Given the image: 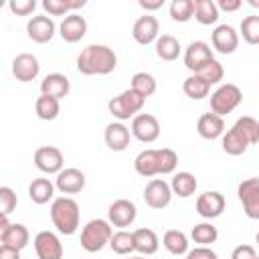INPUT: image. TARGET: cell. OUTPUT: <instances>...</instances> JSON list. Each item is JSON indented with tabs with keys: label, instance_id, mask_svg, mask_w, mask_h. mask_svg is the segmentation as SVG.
<instances>
[{
	"label": "cell",
	"instance_id": "1",
	"mask_svg": "<svg viewBox=\"0 0 259 259\" xmlns=\"http://www.w3.org/2000/svg\"><path fill=\"white\" fill-rule=\"evenodd\" d=\"M117 67V57L107 45H87L77 57V69L83 75H109Z\"/></svg>",
	"mask_w": 259,
	"mask_h": 259
},
{
	"label": "cell",
	"instance_id": "2",
	"mask_svg": "<svg viewBox=\"0 0 259 259\" xmlns=\"http://www.w3.org/2000/svg\"><path fill=\"white\" fill-rule=\"evenodd\" d=\"M51 221L61 235H75L79 229V204L71 196H59L51 204Z\"/></svg>",
	"mask_w": 259,
	"mask_h": 259
},
{
	"label": "cell",
	"instance_id": "3",
	"mask_svg": "<svg viewBox=\"0 0 259 259\" xmlns=\"http://www.w3.org/2000/svg\"><path fill=\"white\" fill-rule=\"evenodd\" d=\"M111 235H113V229H111V223L109 221H105V219H93L81 231V247L87 253H97L105 245H109Z\"/></svg>",
	"mask_w": 259,
	"mask_h": 259
},
{
	"label": "cell",
	"instance_id": "4",
	"mask_svg": "<svg viewBox=\"0 0 259 259\" xmlns=\"http://www.w3.org/2000/svg\"><path fill=\"white\" fill-rule=\"evenodd\" d=\"M144 103H146V97H142L138 91H134L130 87V89L121 91L117 97H111L107 101V109L115 119L125 121L130 117H136V113L144 107Z\"/></svg>",
	"mask_w": 259,
	"mask_h": 259
},
{
	"label": "cell",
	"instance_id": "5",
	"mask_svg": "<svg viewBox=\"0 0 259 259\" xmlns=\"http://www.w3.org/2000/svg\"><path fill=\"white\" fill-rule=\"evenodd\" d=\"M243 101V93L235 83H223L210 93V111L225 117Z\"/></svg>",
	"mask_w": 259,
	"mask_h": 259
},
{
	"label": "cell",
	"instance_id": "6",
	"mask_svg": "<svg viewBox=\"0 0 259 259\" xmlns=\"http://www.w3.org/2000/svg\"><path fill=\"white\" fill-rule=\"evenodd\" d=\"M237 196L243 204V212L251 221H259V178H245L237 186Z\"/></svg>",
	"mask_w": 259,
	"mask_h": 259
},
{
	"label": "cell",
	"instance_id": "7",
	"mask_svg": "<svg viewBox=\"0 0 259 259\" xmlns=\"http://www.w3.org/2000/svg\"><path fill=\"white\" fill-rule=\"evenodd\" d=\"M144 200L150 208H156V210H162L170 204L172 200V188L166 180L162 178H152L146 188H144Z\"/></svg>",
	"mask_w": 259,
	"mask_h": 259
},
{
	"label": "cell",
	"instance_id": "8",
	"mask_svg": "<svg viewBox=\"0 0 259 259\" xmlns=\"http://www.w3.org/2000/svg\"><path fill=\"white\" fill-rule=\"evenodd\" d=\"M214 57H212V49H210V45L208 42H204V40H192L188 47H186V51H184V65H186V69L192 73V75H196L206 63H210Z\"/></svg>",
	"mask_w": 259,
	"mask_h": 259
},
{
	"label": "cell",
	"instance_id": "9",
	"mask_svg": "<svg viewBox=\"0 0 259 259\" xmlns=\"http://www.w3.org/2000/svg\"><path fill=\"white\" fill-rule=\"evenodd\" d=\"M132 136L142 144H152L160 138V121L152 113H138L132 119Z\"/></svg>",
	"mask_w": 259,
	"mask_h": 259
},
{
	"label": "cell",
	"instance_id": "10",
	"mask_svg": "<svg viewBox=\"0 0 259 259\" xmlns=\"http://www.w3.org/2000/svg\"><path fill=\"white\" fill-rule=\"evenodd\" d=\"M136 217H138V208L127 198H117L107 208V221L117 229H125L130 225H134Z\"/></svg>",
	"mask_w": 259,
	"mask_h": 259
},
{
	"label": "cell",
	"instance_id": "11",
	"mask_svg": "<svg viewBox=\"0 0 259 259\" xmlns=\"http://www.w3.org/2000/svg\"><path fill=\"white\" fill-rule=\"evenodd\" d=\"M63 152L55 146H40L34 152V166L45 174H59L63 170Z\"/></svg>",
	"mask_w": 259,
	"mask_h": 259
},
{
	"label": "cell",
	"instance_id": "12",
	"mask_svg": "<svg viewBox=\"0 0 259 259\" xmlns=\"http://www.w3.org/2000/svg\"><path fill=\"white\" fill-rule=\"evenodd\" d=\"M32 243L38 259H63V243L53 231L36 233Z\"/></svg>",
	"mask_w": 259,
	"mask_h": 259
},
{
	"label": "cell",
	"instance_id": "13",
	"mask_svg": "<svg viewBox=\"0 0 259 259\" xmlns=\"http://www.w3.org/2000/svg\"><path fill=\"white\" fill-rule=\"evenodd\" d=\"M158 32H160V22H158V18L152 16V14L140 16V18L134 22V26H132V36H134V40H136L138 45H142V47L156 42V40H158Z\"/></svg>",
	"mask_w": 259,
	"mask_h": 259
},
{
	"label": "cell",
	"instance_id": "14",
	"mask_svg": "<svg viewBox=\"0 0 259 259\" xmlns=\"http://www.w3.org/2000/svg\"><path fill=\"white\" fill-rule=\"evenodd\" d=\"M40 73V65L38 59L30 53H20L12 59V75L16 77V81L20 83H28L34 81Z\"/></svg>",
	"mask_w": 259,
	"mask_h": 259
},
{
	"label": "cell",
	"instance_id": "15",
	"mask_svg": "<svg viewBox=\"0 0 259 259\" xmlns=\"http://www.w3.org/2000/svg\"><path fill=\"white\" fill-rule=\"evenodd\" d=\"M55 30H57V26H55L53 18L47 16V14L32 16V18L26 22V34H28V38L34 40V42H38V45L49 42V40L55 36Z\"/></svg>",
	"mask_w": 259,
	"mask_h": 259
},
{
	"label": "cell",
	"instance_id": "16",
	"mask_svg": "<svg viewBox=\"0 0 259 259\" xmlns=\"http://www.w3.org/2000/svg\"><path fill=\"white\" fill-rule=\"evenodd\" d=\"M210 42L212 49L219 51L221 55H231L239 47V32L231 24H219L210 34Z\"/></svg>",
	"mask_w": 259,
	"mask_h": 259
},
{
	"label": "cell",
	"instance_id": "17",
	"mask_svg": "<svg viewBox=\"0 0 259 259\" xmlns=\"http://www.w3.org/2000/svg\"><path fill=\"white\" fill-rule=\"evenodd\" d=\"M225 210V196L219 190H206L196 198V212L202 219H217Z\"/></svg>",
	"mask_w": 259,
	"mask_h": 259
},
{
	"label": "cell",
	"instance_id": "18",
	"mask_svg": "<svg viewBox=\"0 0 259 259\" xmlns=\"http://www.w3.org/2000/svg\"><path fill=\"white\" fill-rule=\"evenodd\" d=\"M55 186L61 194H77L85 188V174L79 168H63L55 178Z\"/></svg>",
	"mask_w": 259,
	"mask_h": 259
},
{
	"label": "cell",
	"instance_id": "19",
	"mask_svg": "<svg viewBox=\"0 0 259 259\" xmlns=\"http://www.w3.org/2000/svg\"><path fill=\"white\" fill-rule=\"evenodd\" d=\"M59 34L65 42H79L87 34V20L81 14L73 12L65 16L63 22L59 24Z\"/></svg>",
	"mask_w": 259,
	"mask_h": 259
},
{
	"label": "cell",
	"instance_id": "20",
	"mask_svg": "<svg viewBox=\"0 0 259 259\" xmlns=\"http://www.w3.org/2000/svg\"><path fill=\"white\" fill-rule=\"evenodd\" d=\"M130 138H132V130H127L121 121H111L105 125L103 132V140L105 146L113 152H123L130 146Z\"/></svg>",
	"mask_w": 259,
	"mask_h": 259
},
{
	"label": "cell",
	"instance_id": "21",
	"mask_svg": "<svg viewBox=\"0 0 259 259\" xmlns=\"http://www.w3.org/2000/svg\"><path fill=\"white\" fill-rule=\"evenodd\" d=\"M71 91V81L63 75V73H49L42 81H40V95H49L55 99H63L67 97Z\"/></svg>",
	"mask_w": 259,
	"mask_h": 259
},
{
	"label": "cell",
	"instance_id": "22",
	"mask_svg": "<svg viewBox=\"0 0 259 259\" xmlns=\"http://www.w3.org/2000/svg\"><path fill=\"white\" fill-rule=\"evenodd\" d=\"M196 132L200 138L204 140H217V138H223L225 134V119L212 111L208 113H202L198 117V123H196Z\"/></svg>",
	"mask_w": 259,
	"mask_h": 259
},
{
	"label": "cell",
	"instance_id": "23",
	"mask_svg": "<svg viewBox=\"0 0 259 259\" xmlns=\"http://www.w3.org/2000/svg\"><path fill=\"white\" fill-rule=\"evenodd\" d=\"M30 241V233L24 225L20 223H10V227H6L4 231H0V243L12 249L22 251Z\"/></svg>",
	"mask_w": 259,
	"mask_h": 259
},
{
	"label": "cell",
	"instance_id": "24",
	"mask_svg": "<svg viewBox=\"0 0 259 259\" xmlns=\"http://www.w3.org/2000/svg\"><path fill=\"white\" fill-rule=\"evenodd\" d=\"M134 168H136V172H138L140 176H144V178H152V176L160 174L158 150L148 148V150L140 152V154L136 156V160H134Z\"/></svg>",
	"mask_w": 259,
	"mask_h": 259
},
{
	"label": "cell",
	"instance_id": "25",
	"mask_svg": "<svg viewBox=\"0 0 259 259\" xmlns=\"http://www.w3.org/2000/svg\"><path fill=\"white\" fill-rule=\"evenodd\" d=\"M134 245H136V251H138L140 255L148 257V255H154V253L158 251L160 239H158V235H156L152 229L142 227V229H136V231H134Z\"/></svg>",
	"mask_w": 259,
	"mask_h": 259
},
{
	"label": "cell",
	"instance_id": "26",
	"mask_svg": "<svg viewBox=\"0 0 259 259\" xmlns=\"http://www.w3.org/2000/svg\"><path fill=\"white\" fill-rule=\"evenodd\" d=\"M55 184L49 178H34L28 184V198L34 204H47L55 196Z\"/></svg>",
	"mask_w": 259,
	"mask_h": 259
},
{
	"label": "cell",
	"instance_id": "27",
	"mask_svg": "<svg viewBox=\"0 0 259 259\" xmlns=\"http://www.w3.org/2000/svg\"><path fill=\"white\" fill-rule=\"evenodd\" d=\"M221 146H223V150H225L229 156H241V154H245V150L249 148V142H247V138L233 125L227 134H223Z\"/></svg>",
	"mask_w": 259,
	"mask_h": 259
},
{
	"label": "cell",
	"instance_id": "28",
	"mask_svg": "<svg viewBox=\"0 0 259 259\" xmlns=\"http://www.w3.org/2000/svg\"><path fill=\"white\" fill-rule=\"evenodd\" d=\"M196 186H198V182H196L194 174H190V172H176L172 176V182H170L172 194H176L180 198L192 196L196 192Z\"/></svg>",
	"mask_w": 259,
	"mask_h": 259
},
{
	"label": "cell",
	"instance_id": "29",
	"mask_svg": "<svg viewBox=\"0 0 259 259\" xmlns=\"http://www.w3.org/2000/svg\"><path fill=\"white\" fill-rule=\"evenodd\" d=\"M154 47H156V55H158L162 61H176L178 55H180V51H182L178 38L172 36V34H162V36H158V40L154 42Z\"/></svg>",
	"mask_w": 259,
	"mask_h": 259
},
{
	"label": "cell",
	"instance_id": "30",
	"mask_svg": "<svg viewBox=\"0 0 259 259\" xmlns=\"http://www.w3.org/2000/svg\"><path fill=\"white\" fill-rule=\"evenodd\" d=\"M83 6L85 0H42V8L45 12H49V16H69Z\"/></svg>",
	"mask_w": 259,
	"mask_h": 259
},
{
	"label": "cell",
	"instance_id": "31",
	"mask_svg": "<svg viewBox=\"0 0 259 259\" xmlns=\"http://www.w3.org/2000/svg\"><path fill=\"white\" fill-rule=\"evenodd\" d=\"M162 245L172 255H184V253H188V237L182 231H178V229L166 231L164 237H162Z\"/></svg>",
	"mask_w": 259,
	"mask_h": 259
},
{
	"label": "cell",
	"instance_id": "32",
	"mask_svg": "<svg viewBox=\"0 0 259 259\" xmlns=\"http://www.w3.org/2000/svg\"><path fill=\"white\" fill-rule=\"evenodd\" d=\"M194 18L196 22L208 26L219 20V6L214 0H194Z\"/></svg>",
	"mask_w": 259,
	"mask_h": 259
},
{
	"label": "cell",
	"instance_id": "33",
	"mask_svg": "<svg viewBox=\"0 0 259 259\" xmlns=\"http://www.w3.org/2000/svg\"><path fill=\"white\" fill-rule=\"evenodd\" d=\"M182 91H184L186 97L198 101V99H204V97L208 95L210 85H208L200 75H190V77L184 79V83H182Z\"/></svg>",
	"mask_w": 259,
	"mask_h": 259
},
{
	"label": "cell",
	"instance_id": "34",
	"mask_svg": "<svg viewBox=\"0 0 259 259\" xmlns=\"http://www.w3.org/2000/svg\"><path fill=\"white\" fill-rule=\"evenodd\" d=\"M190 237L194 243H198V247H208L210 243H214L219 239V231L212 223H198L192 227Z\"/></svg>",
	"mask_w": 259,
	"mask_h": 259
},
{
	"label": "cell",
	"instance_id": "35",
	"mask_svg": "<svg viewBox=\"0 0 259 259\" xmlns=\"http://www.w3.org/2000/svg\"><path fill=\"white\" fill-rule=\"evenodd\" d=\"M34 111H36V115H38L40 119L53 121V119L59 115V111H61L59 99L49 97V95H40V97L36 99V103H34Z\"/></svg>",
	"mask_w": 259,
	"mask_h": 259
},
{
	"label": "cell",
	"instance_id": "36",
	"mask_svg": "<svg viewBox=\"0 0 259 259\" xmlns=\"http://www.w3.org/2000/svg\"><path fill=\"white\" fill-rule=\"evenodd\" d=\"M109 247H111V251L117 253V255H130L132 251H136V245H134V233H127V231L119 229L117 233L111 235Z\"/></svg>",
	"mask_w": 259,
	"mask_h": 259
},
{
	"label": "cell",
	"instance_id": "37",
	"mask_svg": "<svg viewBox=\"0 0 259 259\" xmlns=\"http://www.w3.org/2000/svg\"><path fill=\"white\" fill-rule=\"evenodd\" d=\"M132 89L138 91L142 97H150V95L156 93L158 83H156L154 75H150V73H146V71H140V73H136V75L132 77Z\"/></svg>",
	"mask_w": 259,
	"mask_h": 259
},
{
	"label": "cell",
	"instance_id": "38",
	"mask_svg": "<svg viewBox=\"0 0 259 259\" xmlns=\"http://www.w3.org/2000/svg\"><path fill=\"white\" fill-rule=\"evenodd\" d=\"M194 16V0H172L170 18L174 22H188Z\"/></svg>",
	"mask_w": 259,
	"mask_h": 259
},
{
	"label": "cell",
	"instance_id": "39",
	"mask_svg": "<svg viewBox=\"0 0 259 259\" xmlns=\"http://www.w3.org/2000/svg\"><path fill=\"white\" fill-rule=\"evenodd\" d=\"M235 127L247 138L249 146H251V144H259V121H257L255 117L243 115V117H239V119L235 121Z\"/></svg>",
	"mask_w": 259,
	"mask_h": 259
},
{
	"label": "cell",
	"instance_id": "40",
	"mask_svg": "<svg viewBox=\"0 0 259 259\" xmlns=\"http://www.w3.org/2000/svg\"><path fill=\"white\" fill-rule=\"evenodd\" d=\"M241 36L245 38V42L249 45H259V14H251L245 16L241 20Z\"/></svg>",
	"mask_w": 259,
	"mask_h": 259
},
{
	"label": "cell",
	"instance_id": "41",
	"mask_svg": "<svg viewBox=\"0 0 259 259\" xmlns=\"http://www.w3.org/2000/svg\"><path fill=\"white\" fill-rule=\"evenodd\" d=\"M196 75H200L208 85H217V83L223 81V77H225V69H223V65H221L217 59H212V61L206 63Z\"/></svg>",
	"mask_w": 259,
	"mask_h": 259
},
{
	"label": "cell",
	"instance_id": "42",
	"mask_svg": "<svg viewBox=\"0 0 259 259\" xmlns=\"http://www.w3.org/2000/svg\"><path fill=\"white\" fill-rule=\"evenodd\" d=\"M158 160H160V174H172L178 166V154L170 148L158 150Z\"/></svg>",
	"mask_w": 259,
	"mask_h": 259
},
{
	"label": "cell",
	"instance_id": "43",
	"mask_svg": "<svg viewBox=\"0 0 259 259\" xmlns=\"http://www.w3.org/2000/svg\"><path fill=\"white\" fill-rule=\"evenodd\" d=\"M16 204H18V198H16L14 190L10 186H2L0 188V214L8 217L16 208Z\"/></svg>",
	"mask_w": 259,
	"mask_h": 259
},
{
	"label": "cell",
	"instance_id": "44",
	"mask_svg": "<svg viewBox=\"0 0 259 259\" xmlns=\"http://www.w3.org/2000/svg\"><path fill=\"white\" fill-rule=\"evenodd\" d=\"M8 8H10V12L16 14V16H28V14L34 12L36 2H34V0H10V2H8Z\"/></svg>",
	"mask_w": 259,
	"mask_h": 259
},
{
	"label": "cell",
	"instance_id": "45",
	"mask_svg": "<svg viewBox=\"0 0 259 259\" xmlns=\"http://www.w3.org/2000/svg\"><path fill=\"white\" fill-rule=\"evenodd\" d=\"M231 259H257V253L251 245H237L231 253Z\"/></svg>",
	"mask_w": 259,
	"mask_h": 259
},
{
	"label": "cell",
	"instance_id": "46",
	"mask_svg": "<svg viewBox=\"0 0 259 259\" xmlns=\"http://www.w3.org/2000/svg\"><path fill=\"white\" fill-rule=\"evenodd\" d=\"M186 259H219L217 253L210 247H194L186 253Z\"/></svg>",
	"mask_w": 259,
	"mask_h": 259
},
{
	"label": "cell",
	"instance_id": "47",
	"mask_svg": "<svg viewBox=\"0 0 259 259\" xmlns=\"http://www.w3.org/2000/svg\"><path fill=\"white\" fill-rule=\"evenodd\" d=\"M217 6H219V12H221V10H223V12H237V10L243 6V2H241V0H219Z\"/></svg>",
	"mask_w": 259,
	"mask_h": 259
},
{
	"label": "cell",
	"instance_id": "48",
	"mask_svg": "<svg viewBox=\"0 0 259 259\" xmlns=\"http://www.w3.org/2000/svg\"><path fill=\"white\" fill-rule=\"evenodd\" d=\"M138 4H140V8H144V10H146V14H148V12L160 10V8L164 6V0H140Z\"/></svg>",
	"mask_w": 259,
	"mask_h": 259
},
{
	"label": "cell",
	"instance_id": "49",
	"mask_svg": "<svg viewBox=\"0 0 259 259\" xmlns=\"http://www.w3.org/2000/svg\"><path fill=\"white\" fill-rule=\"evenodd\" d=\"M0 259H20V251L6 247V245H0Z\"/></svg>",
	"mask_w": 259,
	"mask_h": 259
},
{
	"label": "cell",
	"instance_id": "50",
	"mask_svg": "<svg viewBox=\"0 0 259 259\" xmlns=\"http://www.w3.org/2000/svg\"><path fill=\"white\" fill-rule=\"evenodd\" d=\"M249 2V6H253V8H259V0H247Z\"/></svg>",
	"mask_w": 259,
	"mask_h": 259
},
{
	"label": "cell",
	"instance_id": "51",
	"mask_svg": "<svg viewBox=\"0 0 259 259\" xmlns=\"http://www.w3.org/2000/svg\"><path fill=\"white\" fill-rule=\"evenodd\" d=\"M127 259H146L144 255H138V257H127Z\"/></svg>",
	"mask_w": 259,
	"mask_h": 259
},
{
	"label": "cell",
	"instance_id": "52",
	"mask_svg": "<svg viewBox=\"0 0 259 259\" xmlns=\"http://www.w3.org/2000/svg\"><path fill=\"white\" fill-rule=\"evenodd\" d=\"M255 241H257V245H259V233H257V235H255Z\"/></svg>",
	"mask_w": 259,
	"mask_h": 259
},
{
	"label": "cell",
	"instance_id": "53",
	"mask_svg": "<svg viewBox=\"0 0 259 259\" xmlns=\"http://www.w3.org/2000/svg\"><path fill=\"white\" fill-rule=\"evenodd\" d=\"M257 259H259V255H257Z\"/></svg>",
	"mask_w": 259,
	"mask_h": 259
}]
</instances>
